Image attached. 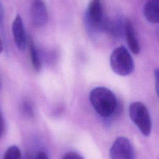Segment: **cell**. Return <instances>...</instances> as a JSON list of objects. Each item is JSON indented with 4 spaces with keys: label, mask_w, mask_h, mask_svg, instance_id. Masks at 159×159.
I'll list each match as a JSON object with an SVG mask.
<instances>
[{
    "label": "cell",
    "mask_w": 159,
    "mask_h": 159,
    "mask_svg": "<svg viewBox=\"0 0 159 159\" xmlns=\"http://www.w3.org/2000/svg\"><path fill=\"white\" fill-rule=\"evenodd\" d=\"M89 99L94 109L104 117L113 116L119 105L115 94L104 86L93 88L89 93Z\"/></svg>",
    "instance_id": "6da1fadb"
},
{
    "label": "cell",
    "mask_w": 159,
    "mask_h": 159,
    "mask_svg": "<svg viewBox=\"0 0 159 159\" xmlns=\"http://www.w3.org/2000/svg\"><path fill=\"white\" fill-rule=\"evenodd\" d=\"M84 24L88 34L95 37L105 32L107 19L104 17L102 3L100 0H91L84 15Z\"/></svg>",
    "instance_id": "7a4b0ae2"
},
{
    "label": "cell",
    "mask_w": 159,
    "mask_h": 159,
    "mask_svg": "<svg viewBox=\"0 0 159 159\" xmlns=\"http://www.w3.org/2000/svg\"><path fill=\"white\" fill-rule=\"evenodd\" d=\"M110 65L112 71L120 76H127L134 68L133 59L128 50L123 46L115 48L110 56Z\"/></svg>",
    "instance_id": "3957f363"
},
{
    "label": "cell",
    "mask_w": 159,
    "mask_h": 159,
    "mask_svg": "<svg viewBox=\"0 0 159 159\" xmlns=\"http://www.w3.org/2000/svg\"><path fill=\"white\" fill-rule=\"evenodd\" d=\"M129 113L130 119L140 132L148 136L152 131V120L147 107L141 102H133L130 104Z\"/></svg>",
    "instance_id": "277c9868"
},
{
    "label": "cell",
    "mask_w": 159,
    "mask_h": 159,
    "mask_svg": "<svg viewBox=\"0 0 159 159\" xmlns=\"http://www.w3.org/2000/svg\"><path fill=\"white\" fill-rule=\"evenodd\" d=\"M109 156L111 159H135V152L127 138L119 137L111 146Z\"/></svg>",
    "instance_id": "5b68a950"
},
{
    "label": "cell",
    "mask_w": 159,
    "mask_h": 159,
    "mask_svg": "<svg viewBox=\"0 0 159 159\" xmlns=\"http://www.w3.org/2000/svg\"><path fill=\"white\" fill-rule=\"evenodd\" d=\"M30 12L32 21L35 27H42L47 24L48 12L43 0H34Z\"/></svg>",
    "instance_id": "8992f818"
},
{
    "label": "cell",
    "mask_w": 159,
    "mask_h": 159,
    "mask_svg": "<svg viewBox=\"0 0 159 159\" xmlns=\"http://www.w3.org/2000/svg\"><path fill=\"white\" fill-rule=\"evenodd\" d=\"M12 32L17 48L20 51H24L27 45V39L22 19L19 15H17L13 20Z\"/></svg>",
    "instance_id": "52a82bcc"
},
{
    "label": "cell",
    "mask_w": 159,
    "mask_h": 159,
    "mask_svg": "<svg viewBox=\"0 0 159 159\" xmlns=\"http://www.w3.org/2000/svg\"><path fill=\"white\" fill-rule=\"evenodd\" d=\"M124 34H125L127 42L130 51L134 54H138L140 52V45L136 37L135 31L132 22L127 20L125 22Z\"/></svg>",
    "instance_id": "ba28073f"
},
{
    "label": "cell",
    "mask_w": 159,
    "mask_h": 159,
    "mask_svg": "<svg viewBox=\"0 0 159 159\" xmlns=\"http://www.w3.org/2000/svg\"><path fill=\"white\" fill-rule=\"evenodd\" d=\"M159 0H148L143 7V15L152 24L159 21Z\"/></svg>",
    "instance_id": "9c48e42d"
},
{
    "label": "cell",
    "mask_w": 159,
    "mask_h": 159,
    "mask_svg": "<svg viewBox=\"0 0 159 159\" xmlns=\"http://www.w3.org/2000/svg\"><path fill=\"white\" fill-rule=\"evenodd\" d=\"M124 27L125 23L120 18L115 19L112 21L107 20L105 32L115 37H120L124 32Z\"/></svg>",
    "instance_id": "30bf717a"
},
{
    "label": "cell",
    "mask_w": 159,
    "mask_h": 159,
    "mask_svg": "<svg viewBox=\"0 0 159 159\" xmlns=\"http://www.w3.org/2000/svg\"><path fill=\"white\" fill-rule=\"evenodd\" d=\"M29 45L30 55V59H31L32 66L34 70L39 72L42 69V61H41L39 52L32 40H30L29 42Z\"/></svg>",
    "instance_id": "8fae6325"
},
{
    "label": "cell",
    "mask_w": 159,
    "mask_h": 159,
    "mask_svg": "<svg viewBox=\"0 0 159 159\" xmlns=\"http://www.w3.org/2000/svg\"><path fill=\"white\" fill-rule=\"evenodd\" d=\"M4 159H22L20 150L16 145L10 146L5 152Z\"/></svg>",
    "instance_id": "7c38bea8"
},
{
    "label": "cell",
    "mask_w": 159,
    "mask_h": 159,
    "mask_svg": "<svg viewBox=\"0 0 159 159\" xmlns=\"http://www.w3.org/2000/svg\"><path fill=\"white\" fill-rule=\"evenodd\" d=\"M20 110L23 114L28 117L34 116V107L31 102L28 99L24 100L20 104Z\"/></svg>",
    "instance_id": "4fadbf2b"
},
{
    "label": "cell",
    "mask_w": 159,
    "mask_h": 159,
    "mask_svg": "<svg viewBox=\"0 0 159 159\" xmlns=\"http://www.w3.org/2000/svg\"><path fill=\"white\" fill-rule=\"evenodd\" d=\"M4 8L2 3L0 1V29L1 31L2 35L4 38V40L5 42H6L7 40L6 38V34H5V30H4Z\"/></svg>",
    "instance_id": "5bb4252c"
},
{
    "label": "cell",
    "mask_w": 159,
    "mask_h": 159,
    "mask_svg": "<svg viewBox=\"0 0 159 159\" xmlns=\"http://www.w3.org/2000/svg\"><path fill=\"white\" fill-rule=\"evenodd\" d=\"M62 159H84L83 157L75 152H69L66 153L62 157Z\"/></svg>",
    "instance_id": "9a60e30c"
},
{
    "label": "cell",
    "mask_w": 159,
    "mask_h": 159,
    "mask_svg": "<svg viewBox=\"0 0 159 159\" xmlns=\"http://www.w3.org/2000/svg\"><path fill=\"white\" fill-rule=\"evenodd\" d=\"M34 159H48V155L44 151H39L35 156Z\"/></svg>",
    "instance_id": "2e32d148"
},
{
    "label": "cell",
    "mask_w": 159,
    "mask_h": 159,
    "mask_svg": "<svg viewBox=\"0 0 159 159\" xmlns=\"http://www.w3.org/2000/svg\"><path fill=\"white\" fill-rule=\"evenodd\" d=\"M4 127H5V123H4V120L3 118V116L2 115V113L0 111V137L2 136L4 130Z\"/></svg>",
    "instance_id": "e0dca14e"
},
{
    "label": "cell",
    "mask_w": 159,
    "mask_h": 159,
    "mask_svg": "<svg viewBox=\"0 0 159 159\" xmlns=\"http://www.w3.org/2000/svg\"><path fill=\"white\" fill-rule=\"evenodd\" d=\"M154 76H155V82H156V89H157V93H158V68L155 69V71H154Z\"/></svg>",
    "instance_id": "ac0fdd59"
},
{
    "label": "cell",
    "mask_w": 159,
    "mask_h": 159,
    "mask_svg": "<svg viewBox=\"0 0 159 159\" xmlns=\"http://www.w3.org/2000/svg\"><path fill=\"white\" fill-rule=\"evenodd\" d=\"M3 47H4V45H3V42L1 40V39L0 38V53L2 52V51L3 50Z\"/></svg>",
    "instance_id": "d6986e66"
},
{
    "label": "cell",
    "mask_w": 159,
    "mask_h": 159,
    "mask_svg": "<svg viewBox=\"0 0 159 159\" xmlns=\"http://www.w3.org/2000/svg\"><path fill=\"white\" fill-rule=\"evenodd\" d=\"M1 88H2V81H1V77H0V91H1Z\"/></svg>",
    "instance_id": "ffe728a7"
}]
</instances>
